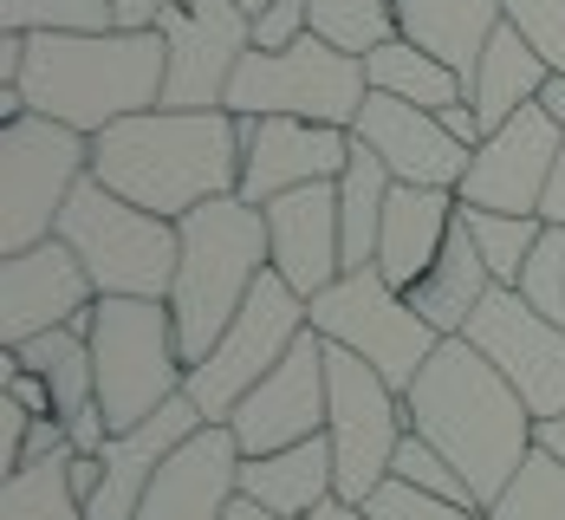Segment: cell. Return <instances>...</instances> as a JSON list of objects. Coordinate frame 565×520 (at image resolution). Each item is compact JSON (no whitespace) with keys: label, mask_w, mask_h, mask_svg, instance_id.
I'll return each instance as SVG.
<instances>
[{"label":"cell","mask_w":565,"mask_h":520,"mask_svg":"<svg viewBox=\"0 0 565 520\" xmlns=\"http://www.w3.org/2000/svg\"><path fill=\"white\" fill-rule=\"evenodd\" d=\"M403 410H409V429L429 436L461 468L481 508H494L520 463L540 449V416L468 339H443L429 351V364L403 391Z\"/></svg>","instance_id":"cell-1"},{"label":"cell","mask_w":565,"mask_h":520,"mask_svg":"<svg viewBox=\"0 0 565 520\" xmlns=\"http://www.w3.org/2000/svg\"><path fill=\"white\" fill-rule=\"evenodd\" d=\"M92 176L124 202L182 222L202 202L241 195V117L227 112H137L92 137Z\"/></svg>","instance_id":"cell-2"},{"label":"cell","mask_w":565,"mask_h":520,"mask_svg":"<svg viewBox=\"0 0 565 520\" xmlns=\"http://www.w3.org/2000/svg\"><path fill=\"white\" fill-rule=\"evenodd\" d=\"M170 46L163 33H26L20 92L40 117H58L85 137L163 105Z\"/></svg>","instance_id":"cell-3"},{"label":"cell","mask_w":565,"mask_h":520,"mask_svg":"<svg viewBox=\"0 0 565 520\" xmlns=\"http://www.w3.org/2000/svg\"><path fill=\"white\" fill-rule=\"evenodd\" d=\"M175 229H182V261H175L170 312H175L182 364L195 371L209 351L222 346L234 312L247 306V293L260 287V274L274 267V254H267V209H254L241 195L189 209Z\"/></svg>","instance_id":"cell-4"},{"label":"cell","mask_w":565,"mask_h":520,"mask_svg":"<svg viewBox=\"0 0 565 520\" xmlns=\"http://www.w3.org/2000/svg\"><path fill=\"white\" fill-rule=\"evenodd\" d=\"M58 241L85 261L98 299H170L175 261H182V229L124 202L98 176H85L58 215Z\"/></svg>","instance_id":"cell-5"},{"label":"cell","mask_w":565,"mask_h":520,"mask_svg":"<svg viewBox=\"0 0 565 520\" xmlns=\"http://www.w3.org/2000/svg\"><path fill=\"white\" fill-rule=\"evenodd\" d=\"M92 364H98V410H105L111 436L175 404L189 391V364L175 346L170 299H98Z\"/></svg>","instance_id":"cell-6"},{"label":"cell","mask_w":565,"mask_h":520,"mask_svg":"<svg viewBox=\"0 0 565 520\" xmlns=\"http://www.w3.org/2000/svg\"><path fill=\"white\" fill-rule=\"evenodd\" d=\"M85 176H92V137L85 130L40 112L0 124V254L53 241L58 215Z\"/></svg>","instance_id":"cell-7"},{"label":"cell","mask_w":565,"mask_h":520,"mask_svg":"<svg viewBox=\"0 0 565 520\" xmlns=\"http://www.w3.org/2000/svg\"><path fill=\"white\" fill-rule=\"evenodd\" d=\"M371 98V72L358 53H339L332 40L306 33L286 53H254L241 59L234 85H227V112L234 117H306V124H358Z\"/></svg>","instance_id":"cell-8"},{"label":"cell","mask_w":565,"mask_h":520,"mask_svg":"<svg viewBox=\"0 0 565 520\" xmlns=\"http://www.w3.org/2000/svg\"><path fill=\"white\" fill-rule=\"evenodd\" d=\"M312 306V332L326 346L358 351L371 371H384L396 391L416 384V371L429 364V351L443 346V332L409 306V293L391 287L377 267H358V274H339L326 293L306 299Z\"/></svg>","instance_id":"cell-9"},{"label":"cell","mask_w":565,"mask_h":520,"mask_svg":"<svg viewBox=\"0 0 565 520\" xmlns=\"http://www.w3.org/2000/svg\"><path fill=\"white\" fill-rule=\"evenodd\" d=\"M312 326V306H306V293H292L267 267L260 274V287L247 293V306L234 312V326L222 332V346L209 351L195 371H189V404L202 410L209 423H227L234 404L280 364L286 351L299 346V332Z\"/></svg>","instance_id":"cell-10"},{"label":"cell","mask_w":565,"mask_h":520,"mask_svg":"<svg viewBox=\"0 0 565 520\" xmlns=\"http://www.w3.org/2000/svg\"><path fill=\"white\" fill-rule=\"evenodd\" d=\"M326 378H332V410H326V436L339 456V501H371L391 481L396 443L409 436V410L384 371H371L358 351L332 346L326 351Z\"/></svg>","instance_id":"cell-11"},{"label":"cell","mask_w":565,"mask_h":520,"mask_svg":"<svg viewBox=\"0 0 565 520\" xmlns=\"http://www.w3.org/2000/svg\"><path fill=\"white\" fill-rule=\"evenodd\" d=\"M157 33L170 46L163 105L170 112H222L241 59L254 53V13L241 0H170Z\"/></svg>","instance_id":"cell-12"},{"label":"cell","mask_w":565,"mask_h":520,"mask_svg":"<svg viewBox=\"0 0 565 520\" xmlns=\"http://www.w3.org/2000/svg\"><path fill=\"white\" fill-rule=\"evenodd\" d=\"M461 339L526 397V410L540 423L565 416V326H553L546 312H533L513 287H494L481 299V312L468 319Z\"/></svg>","instance_id":"cell-13"},{"label":"cell","mask_w":565,"mask_h":520,"mask_svg":"<svg viewBox=\"0 0 565 520\" xmlns=\"http://www.w3.org/2000/svg\"><path fill=\"white\" fill-rule=\"evenodd\" d=\"M326 339L306 326L299 346L286 351L280 364L234 404L227 429L241 443V456H274V449H292V443H312L326 436V410H332V378H326Z\"/></svg>","instance_id":"cell-14"},{"label":"cell","mask_w":565,"mask_h":520,"mask_svg":"<svg viewBox=\"0 0 565 520\" xmlns=\"http://www.w3.org/2000/svg\"><path fill=\"white\" fill-rule=\"evenodd\" d=\"M92 312H98V287L58 234L40 247L0 254V339L7 346H26V339L58 332V326L92 332Z\"/></svg>","instance_id":"cell-15"},{"label":"cell","mask_w":565,"mask_h":520,"mask_svg":"<svg viewBox=\"0 0 565 520\" xmlns=\"http://www.w3.org/2000/svg\"><path fill=\"white\" fill-rule=\"evenodd\" d=\"M565 150V124L526 105L520 117H508L501 130H488L475 144V163L461 176V202L468 209H501V215H540L546 202V182H553V163Z\"/></svg>","instance_id":"cell-16"},{"label":"cell","mask_w":565,"mask_h":520,"mask_svg":"<svg viewBox=\"0 0 565 520\" xmlns=\"http://www.w3.org/2000/svg\"><path fill=\"white\" fill-rule=\"evenodd\" d=\"M344 124H306V117H241V202L267 209L286 189L339 182L351 163Z\"/></svg>","instance_id":"cell-17"},{"label":"cell","mask_w":565,"mask_h":520,"mask_svg":"<svg viewBox=\"0 0 565 520\" xmlns=\"http://www.w3.org/2000/svg\"><path fill=\"white\" fill-rule=\"evenodd\" d=\"M351 137L371 144V150L384 157V170H391L396 182H409V189H461V176H468V163H475V150L455 144L449 124H443L436 112L403 105V98H384V92L364 98Z\"/></svg>","instance_id":"cell-18"},{"label":"cell","mask_w":565,"mask_h":520,"mask_svg":"<svg viewBox=\"0 0 565 520\" xmlns=\"http://www.w3.org/2000/svg\"><path fill=\"white\" fill-rule=\"evenodd\" d=\"M267 254L292 293H326L344 274V229H339V182L286 189L267 202Z\"/></svg>","instance_id":"cell-19"},{"label":"cell","mask_w":565,"mask_h":520,"mask_svg":"<svg viewBox=\"0 0 565 520\" xmlns=\"http://www.w3.org/2000/svg\"><path fill=\"white\" fill-rule=\"evenodd\" d=\"M241 443L227 423H202L170 463L157 468L137 520H227L241 501Z\"/></svg>","instance_id":"cell-20"},{"label":"cell","mask_w":565,"mask_h":520,"mask_svg":"<svg viewBox=\"0 0 565 520\" xmlns=\"http://www.w3.org/2000/svg\"><path fill=\"white\" fill-rule=\"evenodd\" d=\"M455 222H461V195L455 189H409L396 182L391 209H384V234H377V274L391 287H416L436 254L449 247Z\"/></svg>","instance_id":"cell-21"},{"label":"cell","mask_w":565,"mask_h":520,"mask_svg":"<svg viewBox=\"0 0 565 520\" xmlns=\"http://www.w3.org/2000/svg\"><path fill=\"white\" fill-rule=\"evenodd\" d=\"M241 501L267 508L274 520H312L326 501H339L332 436L292 443V449H274V456H247L241 463Z\"/></svg>","instance_id":"cell-22"},{"label":"cell","mask_w":565,"mask_h":520,"mask_svg":"<svg viewBox=\"0 0 565 520\" xmlns=\"http://www.w3.org/2000/svg\"><path fill=\"white\" fill-rule=\"evenodd\" d=\"M508 26L501 0H396V33L423 53H436L443 65H455L461 78L481 65L488 40Z\"/></svg>","instance_id":"cell-23"},{"label":"cell","mask_w":565,"mask_h":520,"mask_svg":"<svg viewBox=\"0 0 565 520\" xmlns=\"http://www.w3.org/2000/svg\"><path fill=\"white\" fill-rule=\"evenodd\" d=\"M546 78H553V65L526 46V33H520V26H501V33L488 40L481 65L468 72V105L481 117V130H501L508 117H520L526 105H540Z\"/></svg>","instance_id":"cell-24"},{"label":"cell","mask_w":565,"mask_h":520,"mask_svg":"<svg viewBox=\"0 0 565 520\" xmlns=\"http://www.w3.org/2000/svg\"><path fill=\"white\" fill-rule=\"evenodd\" d=\"M403 293H409V306H416L443 339H461V332H468V319L481 312V299L494 293V274H488V261H481L475 234L455 222L449 247L436 254V267H429L416 287H403Z\"/></svg>","instance_id":"cell-25"},{"label":"cell","mask_w":565,"mask_h":520,"mask_svg":"<svg viewBox=\"0 0 565 520\" xmlns=\"http://www.w3.org/2000/svg\"><path fill=\"white\" fill-rule=\"evenodd\" d=\"M396 176L371 144H351V163L339 176V229H344V274L377 267V234H384V209H391Z\"/></svg>","instance_id":"cell-26"},{"label":"cell","mask_w":565,"mask_h":520,"mask_svg":"<svg viewBox=\"0 0 565 520\" xmlns=\"http://www.w3.org/2000/svg\"><path fill=\"white\" fill-rule=\"evenodd\" d=\"M364 72H371V92H384V98H403V105H423V112H449L468 98V78L443 65L436 53H423V46H409L403 33L384 40L377 53L364 59Z\"/></svg>","instance_id":"cell-27"},{"label":"cell","mask_w":565,"mask_h":520,"mask_svg":"<svg viewBox=\"0 0 565 520\" xmlns=\"http://www.w3.org/2000/svg\"><path fill=\"white\" fill-rule=\"evenodd\" d=\"M7 351L53 384V404L65 423L85 416V410H98V364H92V332L85 326H58V332H40V339L7 346Z\"/></svg>","instance_id":"cell-28"},{"label":"cell","mask_w":565,"mask_h":520,"mask_svg":"<svg viewBox=\"0 0 565 520\" xmlns=\"http://www.w3.org/2000/svg\"><path fill=\"white\" fill-rule=\"evenodd\" d=\"M78 456V449H72ZM72 456L26 463L0 481V520H85V501L72 495Z\"/></svg>","instance_id":"cell-29"},{"label":"cell","mask_w":565,"mask_h":520,"mask_svg":"<svg viewBox=\"0 0 565 520\" xmlns=\"http://www.w3.org/2000/svg\"><path fill=\"white\" fill-rule=\"evenodd\" d=\"M461 229L475 234V247H481L494 287H520V267H526V254L540 247L546 215H501V209H468V202H461Z\"/></svg>","instance_id":"cell-30"},{"label":"cell","mask_w":565,"mask_h":520,"mask_svg":"<svg viewBox=\"0 0 565 520\" xmlns=\"http://www.w3.org/2000/svg\"><path fill=\"white\" fill-rule=\"evenodd\" d=\"M312 7V33L332 40L339 53L371 59L384 40H396V0H306Z\"/></svg>","instance_id":"cell-31"},{"label":"cell","mask_w":565,"mask_h":520,"mask_svg":"<svg viewBox=\"0 0 565 520\" xmlns=\"http://www.w3.org/2000/svg\"><path fill=\"white\" fill-rule=\"evenodd\" d=\"M111 0H0V33H111Z\"/></svg>","instance_id":"cell-32"},{"label":"cell","mask_w":565,"mask_h":520,"mask_svg":"<svg viewBox=\"0 0 565 520\" xmlns=\"http://www.w3.org/2000/svg\"><path fill=\"white\" fill-rule=\"evenodd\" d=\"M494 520H565V463L553 449H533L520 475L508 481V495L488 508Z\"/></svg>","instance_id":"cell-33"},{"label":"cell","mask_w":565,"mask_h":520,"mask_svg":"<svg viewBox=\"0 0 565 520\" xmlns=\"http://www.w3.org/2000/svg\"><path fill=\"white\" fill-rule=\"evenodd\" d=\"M391 475H396V481H409V488H423V495H443V501H468V508H481V501H475V488L461 481V468H455L429 436H416V429L396 443Z\"/></svg>","instance_id":"cell-34"},{"label":"cell","mask_w":565,"mask_h":520,"mask_svg":"<svg viewBox=\"0 0 565 520\" xmlns=\"http://www.w3.org/2000/svg\"><path fill=\"white\" fill-rule=\"evenodd\" d=\"M513 293H520L533 312H546L553 326H565V229L559 222H546V234H540V247L526 254Z\"/></svg>","instance_id":"cell-35"},{"label":"cell","mask_w":565,"mask_h":520,"mask_svg":"<svg viewBox=\"0 0 565 520\" xmlns=\"http://www.w3.org/2000/svg\"><path fill=\"white\" fill-rule=\"evenodd\" d=\"M371 520H494L488 508H468V501H443V495H423V488H409V481H384L371 501Z\"/></svg>","instance_id":"cell-36"},{"label":"cell","mask_w":565,"mask_h":520,"mask_svg":"<svg viewBox=\"0 0 565 520\" xmlns=\"http://www.w3.org/2000/svg\"><path fill=\"white\" fill-rule=\"evenodd\" d=\"M501 7H508V26H520L526 46L565 78V0H501Z\"/></svg>","instance_id":"cell-37"},{"label":"cell","mask_w":565,"mask_h":520,"mask_svg":"<svg viewBox=\"0 0 565 520\" xmlns=\"http://www.w3.org/2000/svg\"><path fill=\"white\" fill-rule=\"evenodd\" d=\"M312 33V7L306 0H267L260 13H254V46L260 53H286V46H299Z\"/></svg>","instance_id":"cell-38"},{"label":"cell","mask_w":565,"mask_h":520,"mask_svg":"<svg viewBox=\"0 0 565 520\" xmlns=\"http://www.w3.org/2000/svg\"><path fill=\"white\" fill-rule=\"evenodd\" d=\"M53 456H72V436H65V416H33L26 423V436H20V463H53Z\"/></svg>","instance_id":"cell-39"},{"label":"cell","mask_w":565,"mask_h":520,"mask_svg":"<svg viewBox=\"0 0 565 520\" xmlns=\"http://www.w3.org/2000/svg\"><path fill=\"white\" fill-rule=\"evenodd\" d=\"M124 33H157V20L170 13V0H111Z\"/></svg>","instance_id":"cell-40"},{"label":"cell","mask_w":565,"mask_h":520,"mask_svg":"<svg viewBox=\"0 0 565 520\" xmlns=\"http://www.w3.org/2000/svg\"><path fill=\"white\" fill-rule=\"evenodd\" d=\"M65 475H72V495L92 508V495L105 488V456H72V468H65Z\"/></svg>","instance_id":"cell-41"},{"label":"cell","mask_w":565,"mask_h":520,"mask_svg":"<svg viewBox=\"0 0 565 520\" xmlns=\"http://www.w3.org/2000/svg\"><path fill=\"white\" fill-rule=\"evenodd\" d=\"M436 117L449 124V137H455V144H468V150H475V144L488 137V130H481V117H475V105H468V98H461V105H449V112H436Z\"/></svg>","instance_id":"cell-42"},{"label":"cell","mask_w":565,"mask_h":520,"mask_svg":"<svg viewBox=\"0 0 565 520\" xmlns=\"http://www.w3.org/2000/svg\"><path fill=\"white\" fill-rule=\"evenodd\" d=\"M540 215L565 229V150H559V163H553V182H546V202H540Z\"/></svg>","instance_id":"cell-43"},{"label":"cell","mask_w":565,"mask_h":520,"mask_svg":"<svg viewBox=\"0 0 565 520\" xmlns=\"http://www.w3.org/2000/svg\"><path fill=\"white\" fill-rule=\"evenodd\" d=\"M540 112L553 117V124H565V78H559V72L546 78V92H540Z\"/></svg>","instance_id":"cell-44"},{"label":"cell","mask_w":565,"mask_h":520,"mask_svg":"<svg viewBox=\"0 0 565 520\" xmlns=\"http://www.w3.org/2000/svg\"><path fill=\"white\" fill-rule=\"evenodd\" d=\"M312 520H371V508H358V501H326Z\"/></svg>","instance_id":"cell-45"},{"label":"cell","mask_w":565,"mask_h":520,"mask_svg":"<svg viewBox=\"0 0 565 520\" xmlns=\"http://www.w3.org/2000/svg\"><path fill=\"white\" fill-rule=\"evenodd\" d=\"M540 449H553L565 463V416H553V423H540Z\"/></svg>","instance_id":"cell-46"},{"label":"cell","mask_w":565,"mask_h":520,"mask_svg":"<svg viewBox=\"0 0 565 520\" xmlns=\"http://www.w3.org/2000/svg\"><path fill=\"white\" fill-rule=\"evenodd\" d=\"M227 520H274V514H267V508H254V501H234V508H227Z\"/></svg>","instance_id":"cell-47"},{"label":"cell","mask_w":565,"mask_h":520,"mask_svg":"<svg viewBox=\"0 0 565 520\" xmlns=\"http://www.w3.org/2000/svg\"><path fill=\"white\" fill-rule=\"evenodd\" d=\"M241 7H247V13H260V7H267V0H241Z\"/></svg>","instance_id":"cell-48"}]
</instances>
